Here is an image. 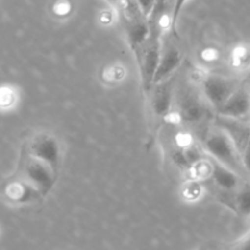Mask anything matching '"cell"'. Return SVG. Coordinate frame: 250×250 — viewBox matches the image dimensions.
<instances>
[{
	"instance_id": "1",
	"label": "cell",
	"mask_w": 250,
	"mask_h": 250,
	"mask_svg": "<svg viewBox=\"0 0 250 250\" xmlns=\"http://www.w3.org/2000/svg\"><path fill=\"white\" fill-rule=\"evenodd\" d=\"M203 148L216 161L225 167L230 168L242 177L247 175L239 149L228 132L223 129H212L207 132L203 137Z\"/></svg>"
},
{
	"instance_id": "5",
	"label": "cell",
	"mask_w": 250,
	"mask_h": 250,
	"mask_svg": "<svg viewBox=\"0 0 250 250\" xmlns=\"http://www.w3.org/2000/svg\"><path fill=\"white\" fill-rule=\"evenodd\" d=\"M234 90V83L220 75H208L202 80L203 94H205L207 102L216 110L222 106L223 103L228 99V97Z\"/></svg>"
},
{
	"instance_id": "8",
	"label": "cell",
	"mask_w": 250,
	"mask_h": 250,
	"mask_svg": "<svg viewBox=\"0 0 250 250\" xmlns=\"http://www.w3.org/2000/svg\"><path fill=\"white\" fill-rule=\"evenodd\" d=\"M178 115L185 122H198L205 117L206 109L193 90H184L178 98Z\"/></svg>"
},
{
	"instance_id": "7",
	"label": "cell",
	"mask_w": 250,
	"mask_h": 250,
	"mask_svg": "<svg viewBox=\"0 0 250 250\" xmlns=\"http://www.w3.org/2000/svg\"><path fill=\"white\" fill-rule=\"evenodd\" d=\"M152 88L153 93H152L151 103L154 115L158 117H166L169 114L173 102V77L171 76L167 80L154 83Z\"/></svg>"
},
{
	"instance_id": "9",
	"label": "cell",
	"mask_w": 250,
	"mask_h": 250,
	"mask_svg": "<svg viewBox=\"0 0 250 250\" xmlns=\"http://www.w3.org/2000/svg\"><path fill=\"white\" fill-rule=\"evenodd\" d=\"M181 61V55L179 49L174 45L173 43L167 44L166 48L161 50V56H159V62L157 66L156 73L153 77V84L161 81L167 80L171 76H173L174 71L178 68L179 63ZM152 84V85H153Z\"/></svg>"
},
{
	"instance_id": "6",
	"label": "cell",
	"mask_w": 250,
	"mask_h": 250,
	"mask_svg": "<svg viewBox=\"0 0 250 250\" xmlns=\"http://www.w3.org/2000/svg\"><path fill=\"white\" fill-rule=\"evenodd\" d=\"M222 116L229 119H243L250 114V95L245 88H235L234 92L228 97L217 110Z\"/></svg>"
},
{
	"instance_id": "3",
	"label": "cell",
	"mask_w": 250,
	"mask_h": 250,
	"mask_svg": "<svg viewBox=\"0 0 250 250\" xmlns=\"http://www.w3.org/2000/svg\"><path fill=\"white\" fill-rule=\"evenodd\" d=\"M25 176L27 178V183L36 188L42 197L48 194L56 181V171L44 161L31 155L25 164Z\"/></svg>"
},
{
	"instance_id": "11",
	"label": "cell",
	"mask_w": 250,
	"mask_h": 250,
	"mask_svg": "<svg viewBox=\"0 0 250 250\" xmlns=\"http://www.w3.org/2000/svg\"><path fill=\"white\" fill-rule=\"evenodd\" d=\"M229 202V207L234 211L244 216H250V185L237 189V193L230 198Z\"/></svg>"
},
{
	"instance_id": "16",
	"label": "cell",
	"mask_w": 250,
	"mask_h": 250,
	"mask_svg": "<svg viewBox=\"0 0 250 250\" xmlns=\"http://www.w3.org/2000/svg\"><path fill=\"white\" fill-rule=\"evenodd\" d=\"M2 95L1 93H0V97H1V99H0V105H9L12 103V95L11 93L6 92V89H2Z\"/></svg>"
},
{
	"instance_id": "10",
	"label": "cell",
	"mask_w": 250,
	"mask_h": 250,
	"mask_svg": "<svg viewBox=\"0 0 250 250\" xmlns=\"http://www.w3.org/2000/svg\"><path fill=\"white\" fill-rule=\"evenodd\" d=\"M211 176L213 182L222 192H237V189H239L242 176L218 161L215 160L211 164Z\"/></svg>"
},
{
	"instance_id": "12",
	"label": "cell",
	"mask_w": 250,
	"mask_h": 250,
	"mask_svg": "<svg viewBox=\"0 0 250 250\" xmlns=\"http://www.w3.org/2000/svg\"><path fill=\"white\" fill-rule=\"evenodd\" d=\"M240 155H242L243 165H244L245 172L247 176L250 180V124H249V132H248L247 141H245L244 146H243L242 151H240Z\"/></svg>"
},
{
	"instance_id": "18",
	"label": "cell",
	"mask_w": 250,
	"mask_h": 250,
	"mask_svg": "<svg viewBox=\"0 0 250 250\" xmlns=\"http://www.w3.org/2000/svg\"><path fill=\"white\" fill-rule=\"evenodd\" d=\"M248 90H249V95H250V89H248Z\"/></svg>"
},
{
	"instance_id": "14",
	"label": "cell",
	"mask_w": 250,
	"mask_h": 250,
	"mask_svg": "<svg viewBox=\"0 0 250 250\" xmlns=\"http://www.w3.org/2000/svg\"><path fill=\"white\" fill-rule=\"evenodd\" d=\"M136 4L139 5L140 10L142 11V14L146 17L150 16L151 11L153 10L154 4H156V0H135Z\"/></svg>"
},
{
	"instance_id": "4",
	"label": "cell",
	"mask_w": 250,
	"mask_h": 250,
	"mask_svg": "<svg viewBox=\"0 0 250 250\" xmlns=\"http://www.w3.org/2000/svg\"><path fill=\"white\" fill-rule=\"evenodd\" d=\"M28 155L39 159L48 164L50 167L58 172L59 160H60V151L56 139L53 136L47 133H39L32 139L29 143Z\"/></svg>"
},
{
	"instance_id": "17",
	"label": "cell",
	"mask_w": 250,
	"mask_h": 250,
	"mask_svg": "<svg viewBox=\"0 0 250 250\" xmlns=\"http://www.w3.org/2000/svg\"><path fill=\"white\" fill-rule=\"evenodd\" d=\"M107 1L110 2V4L115 5V6H118V5H119V2H120V0H107Z\"/></svg>"
},
{
	"instance_id": "13",
	"label": "cell",
	"mask_w": 250,
	"mask_h": 250,
	"mask_svg": "<svg viewBox=\"0 0 250 250\" xmlns=\"http://www.w3.org/2000/svg\"><path fill=\"white\" fill-rule=\"evenodd\" d=\"M173 160H174V163H175L178 166H180V167H183V168L191 167V165L189 164L188 159H186L184 149H176V150L173 151Z\"/></svg>"
},
{
	"instance_id": "2",
	"label": "cell",
	"mask_w": 250,
	"mask_h": 250,
	"mask_svg": "<svg viewBox=\"0 0 250 250\" xmlns=\"http://www.w3.org/2000/svg\"><path fill=\"white\" fill-rule=\"evenodd\" d=\"M118 7L126 31L127 41L136 54L149 37V20L142 14L135 0H120Z\"/></svg>"
},
{
	"instance_id": "15",
	"label": "cell",
	"mask_w": 250,
	"mask_h": 250,
	"mask_svg": "<svg viewBox=\"0 0 250 250\" xmlns=\"http://www.w3.org/2000/svg\"><path fill=\"white\" fill-rule=\"evenodd\" d=\"M188 1V0H175L174 1V7H173V12H172V17H171V23L172 26H175L176 23V20H178L179 14H180V10L181 7L184 6V4Z\"/></svg>"
}]
</instances>
